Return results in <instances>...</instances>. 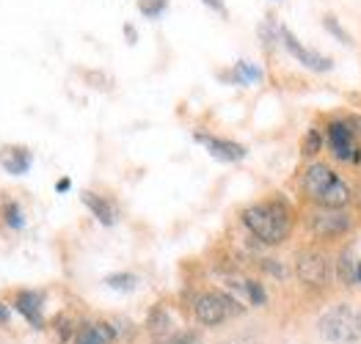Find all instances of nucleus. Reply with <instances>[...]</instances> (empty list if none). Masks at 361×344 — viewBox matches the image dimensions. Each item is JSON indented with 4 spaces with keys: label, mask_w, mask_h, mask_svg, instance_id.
I'll use <instances>...</instances> for the list:
<instances>
[{
    "label": "nucleus",
    "mask_w": 361,
    "mask_h": 344,
    "mask_svg": "<svg viewBox=\"0 0 361 344\" xmlns=\"http://www.w3.org/2000/svg\"><path fill=\"white\" fill-rule=\"evenodd\" d=\"M116 328L108 322H83L75 331V344H114Z\"/></svg>",
    "instance_id": "10"
},
{
    "label": "nucleus",
    "mask_w": 361,
    "mask_h": 344,
    "mask_svg": "<svg viewBox=\"0 0 361 344\" xmlns=\"http://www.w3.org/2000/svg\"><path fill=\"white\" fill-rule=\"evenodd\" d=\"M6 319H8V309L0 303V322H6Z\"/></svg>",
    "instance_id": "29"
},
{
    "label": "nucleus",
    "mask_w": 361,
    "mask_h": 344,
    "mask_svg": "<svg viewBox=\"0 0 361 344\" xmlns=\"http://www.w3.org/2000/svg\"><path fill=\"white\" fill-rule=\"evenodd\" d=\"M243 223L245 229L265 246H279L287 240L290 234V207L284 201H265V204H254L243 210Z\"/></svg>",
    "instance_id": "1"
},
{
    "label": "nucleus",
    "mask_w": 361,
    "mask_h": 344,
    "mask_svg": "<svg viewBox=\"0 0 361 344\" xmlns=\"http://www.w3.org/2000/svg\"><path fill=\"white\" fill-rule=\"evenodd\" d=\"M301 188L317 207H331V210H342L345 204H350V196H353L350 188L336 177V171L329 168L326 163H312L303 171Z\"/></svg>",
    "instance_id": "2"
},
{
    "label": "nucleus",
    "mask_w": 361,
    "mask_h": 344,
    "mask_svg": "<svg viewBox=\"0 0 361 344\" xmlns=\"http://www.w3.org/2000/svg\"><path fill=\"white\" fill-rule=\"evenodd\" d=\"M345 125H348V129L353 132V138H356V141H361V116H350Z\"/></svg>",
    "instance_id": "25"
},
{
    "label": "nucleus",
    "mask_w": 361,
    "mask_h": 344,
    "mask_svg": "<svg viewBox=\"0 0 361 344\" xmlns=\"http://www.w3.org/2000/svg\"><path fill=\"white\" fill-rule=\"evenodd\" d=\"M276 36H279V31H273V23H271V20L259 25V39L265 42V47H268V50H271L273 44H276Z\"/></svg>",
    "instance_id": "23"
},
{
    "label": "nucleus",
    "mask_w": 361,
    "mask_h": 344,
    "mask_svg": "<svg viewBox=\"0 0 361 344\" xmlns=\"http://www.w3.org/2000/svg\"><path fill=\"white\" fill-rule=\"evenodd\" d=\"M224 344H254V342H245V339H235V342H224Z\"/></svg>",
    "instance_id": "31"
},
{
    "label": "nucleus",
    "mask_w": 361,
    "mask_h": 344,
    "mask_svg": "<svg viewBox=\"0 0 361 344\" xmlns=\"http://www.w3.org/2000/svg\"><path fill=\"white\" fill-rule=\"evenodd\" d=\"M317 331L326 342L353 344L361 339V312L350 303H339L320 317Z\"/></svg>",
    "instance_id": "3"
},
{
    "label": "nucleus",
    "mask_w": 361,
    "mask_h": 344,
    "mask_svg": "<svg viewBox=\"0 0 361 344\" xmlns=\"http://www.w3.org/2000/svg\"><path fill=\"white\" fill-rule=\"evenodd\" d=\"M14 309L23 314L33 328H44V317H42V295H39V292H28V289L17 292V298H14Z\"/></svg>",
    "instance_id": "11"
},
{
    "label": "nucleus",
    "mask_w": 361,
    "mask_h": 344,
    "mask_svg": "<svg viewBox=\"0 0 361 344\" xmlns=\"http://www.w3.org/2000/svg\"><path fill=\"white\" fill-rule=\"evenodd\" d=\"M329 144H331L334 157H339L345 163H356L361 157L359 141L353 138V132L348 129L345 122H331L329 125Z\"/></svg>",
    "instance_id": "8"
},
{
    "label": "nucleus",
    "mask_w": 361,
    "mask_h": 344,
    "mask_svg": "<svg viewBox=\"0 0 361 344\" xmlns=\"http://www.w3.org/2000/svg\"><path fill=\"white\" fill-rule=\"evenodd\" d=\"M3 220L11 226V229H23L25 226V218H23V210H20V204H6L3 207Z\"/></svg>",
    "instance_id": "19"
},
{
    "label": "nucleus",
    "mask_w": 361,
    "mask_h": 344,
    "mask_svg": "<svg viewBox=\"0 0 361 344\" xmlns=\"http://www.w3.org/2000/svg\"><path fill=\"white\" fill-rule=\"evenodd\" d=\"M193 314L202 325H221L226 322L229 317H238L243 314V306L238 303V298L226 295V292H202L196 300H193Z\"/></svg>",
    "instance_id": "4"
},
{
    "label": "nucleus",
    "mask_w": 361,
    "mask_h": 344,
    "mask_svg": "<svg viewBox=\"0 0 361 344\" xmlns=\"http://www.w3.org/2000/svg\"><path fill=\"white\" fill-rule=\"evenodd\" d=\"M356 281L361 284V262H359V265H356Z\"/></svg>",
    "instance_id": "30"
},
{
    "label": "nucleus",
    "mask_w": 361,
    "mask_h": 344,
    "mask_svg": "<svg viewBox=\"0 0 361 344\" xmlns=\"http://www.w3.org/2000/svg\"><path fill=\"white\" fill-rule=\"evenodd\" d=\"M245 295H248V300L254 306H265V300H268V295H265V289H262L259 281H245Z\"/></svg>",
    "instance_id": "22"
},
{
    "label": "nucleus",
    "mask_w": 361,
    "mask_h": 344,
    "mask_svg": "<svg viewBox=\"0 0 361 344\" xmlns=\"http://www.w3.org/2000/svg\"><path fill=\"white\" fill-rule=\"evenodd\" d=\"M138 8H141V14H144V17L157 20V17L169 8V0H138Z\"/></svg>",
    "instance_id": "18"
},
{
    "label": "nucleus",
    "mask_w": 361,
    "mask_h": 344,
    "mask_svg": "<svg viewBox=\"0 0 361 344\" xmlns=\"http://www.w3.org/2000/svg\"><path fill=\"white\" fill-rule=\"evenodd\" d=\"M105 284L111 286V289H119V292H130V289H135V284L138 279L133 276V273H114V276H108Z\"/></svg>",
    "instance_id": "16"
},
{
    "label": "nucleus",
    "mask_w": 361,
    "mask_h": 344,
    "mask_svg": "<svg viewBox=\"0 0 361 344\" xmlns=\"http://www.w3.org/2000/svg\"><path fill=\"white\" fill-rule=\"evenodd\" d=\"M83 204L91 210V215L99 220L102 226H114L116 223V207L108 201V198H102V196H97V193H91V190H83Z\"/></svg>",
    "instance_id": "13"
},
{
    "label": "nucleus",
    "mask_w": 361,
    "mask_h": 344,
    "mask_svg": "<svg viewBox=\"0 0 361 344\" xmlns=\"http://www.w3.org/2000/svg\"><path fill=\"white\" fill-rule=\"evenodd\" d=\"M196 141H202L204 146H207V152L212 157H218V160H224V163H238L245 157V146L240 144H235V141H226V138H212V135H196Z\"/></svg>",
    "instance_id": "9"
},
{
    "label": "nucleus",
    "mask_w": 361,
    "mask_h": 344,
    "mask_svg": "<svg viewBox=\"0 0 361 344\" xmlns=\"http://www.w3.org/2000/svg\"><path fill=\"white\" fill-rule=\"evenodd\" d=\"M160 344H199V339L193 336V333H177V336H169L166 342Z\"/></svg>",
    "instance_id": "24"
},
{
    "label": "nucleus",
    "mask_w": 361,
    "mask_h": 344,
    "mask_svg": "<svg viewBox=\"0 0 361 344\" xmlns=\"http://www.w3.org/2000/svg\"><path fill=\"white\" fill-rule=\"evenodd\" d=\"M69 188H72V182H69L66 177H63V179H59V185H56V190H59V193H66Z\"/></svg>",
    "instance_id": "28"
},
{
    "label": "nucleus",
    "mask_w": 361,
    "mask_h": 344,
    "mask_svg": "<svg viewBox=\"0 0 361 344\" xmlns=\"http://www.w3.org/2000/svg\"><path fill=\"white\" fill-rule=\"evenodd\" d=\"M202 3H204V6H210L212 11H218L221 17H226V14H229V11H226V3H224V0H202Z\"/></svg>",
    "instance_id": "26"
},
{
    "label": "nucleus",
    "mask_w": 361,
    "mask_h": 344,
    "mask_svg": "<svg viewBox=\"0 0 361 344\" xmlns=\"http://www.w3.org/2000/svg\"><path fill=\"white\" fill-rule=\"evenodd\" d=\"M309 226H312V234H314V237L331 240V237H339V234L350 231V218H348V212H342V210L320 207V210L312 212Z\"/></svg>",
    "instance_id": "6"
},
{
    "label": "nucleus",
    "mask_w": 361,
    "mask_h": 344,
    "mask_svg": "<svg viewBox=\"0 0 361 344\" xmlns=\"http://www.w3.org/2000/svg\"><path fill=\"white\" fill-rule=\"evenodd\" d=\"M30 160H33V155H30L25 146H6V149L0 152V165H3L8 174H14V177L28 174Z\"/></svg>",
    "instance_id": "12"
},
{
    "label": "nucleus",
    "mask_w": 361,
    "mask_h": 344,
    "mask_svg": "<svg viewBox=\"0 0 361 344\" xmlns=\"http://www.w3.org/2000/svg\"><path fill=\"white\" fill-rule=\"evenodd\" d=\"M295 273L306 286H323L329 284V276H331V262L323 250H301L295 259Z\"/></svg>",
    "instance_id": "5"
},
{
    "label": "nucleus",
    "mask_w": 361,
    "mask_h": 344,
    "mask_svg": "<svg viewBox=\"0 0 361 344\" xmlns=\"http://www.w3.org/2000/svg\"><path fill=\"white\" fill-rule=\"evenodd\" d=\"M303 155H317L320 149H323V138H320V132L317 129H309L306 135H303Z\"/></svg>",
    "instance_id": "21"
},
{
    "label": "nucleus",
    "mask_w": 361,
    "mask_h": 344,
    "mask_svg": "<svg viewBox=\"0 0 361 344\" xmlns=\"http://www.w3.org/2000/svg\"><path fill=\"white\" fill-rule=\"evenodd\" d=\"M124 33H127V42H130V44H135V28H133L130 23L124 25Z\"/></svg>",
    "instance_id": "27"
},
{
    "label": "nucleus",
    "mask_w": 361,
    "mask_h": 344,
    "mask_svg": "<svg viewBox=\"0 0 361 344\" xmlns=\"http://www.w3.org/2000/svg\"><path fill=\"white\" fill-rule=\"evenodd\" d=\"M149 331L152 333H169V314L163 312V309H154L149 314Z\"/></svg>",
    "instance_id": "20"
},
{
    "label": "nucleus",
    "mask_w": 361,
    "mask_h": 344,
    "mask_svg": "<svg viewBox=\"0 0 361 344\" xmlns=\"http://www.w3.org/2000/svg\"><path fill=\"white\" fill-rule=\"evenodd\" d=\"M323 28H326V31L331 33V36L336 39V42H342V44H353L350 33L345 31V28L339 25V20H336V17H331V14H329V17H323Z\"/></svg>",
    "instance_id": "17"
},
{
    "label": "nucleus",
    "mask_w": 361,
    "mask_h": 344,
    "mask_svg": "<svg viewBox=\"0 0 361 344\" xmlns=\"http://www.w3.org/2000/svg\"><path fill=\"white\" fill-rule=\"evenodd\" d=\"M336 276H339V281L342 284L356 281V265H353V253H350V248L342 250V256H339V262H336Z\"/></svg>",
    "instance_id": "15"
},
{
    "label": "nucleus",
    "mask_w": 361,
    "mask_h": 344,
    "mask_svg": "<svg viewBox=\"0 0 361 344\" xmlns=\"http://www.w3.org/2000/svg\"><path fill=\"white\" fill-rule=\"evenodd\" d=\"M259 77H262V69L251 66L248 61H238L235 63V69H232V75H229V80H232V83H243V86L257 83Z\"/></svg>",
    "instance_id": "14"
},
{
    "label": "nucleus",
    "mask_w": 361,
    "mask_h": 344,
    "mask_svg": "<svg viewBox=\"0 0 361 344\" xmlns=\"http://www.w3.org/2000/svg\"><path fill=\"white\" fill-rule=\"evenodd\" d=\"M279 36H281L284 47L290 50V56H295V58H298L306 69H312V72H331V69H334L331 58H326V56H320V53H314V50L303 47L301 42L293 36V31H290V28H279Z\"/></svg>",
    "instance_id": "7"
}]
</instances>
